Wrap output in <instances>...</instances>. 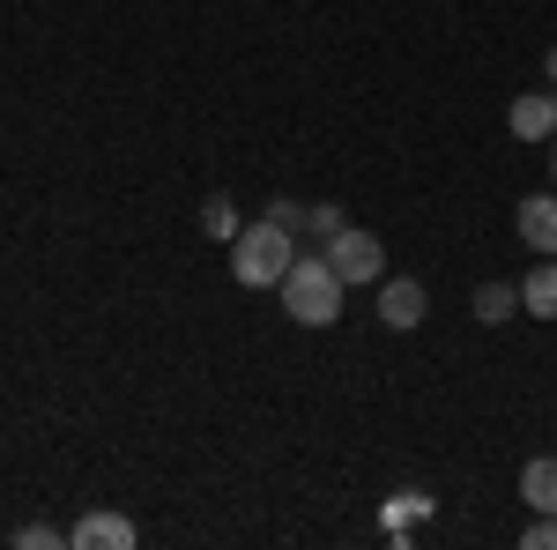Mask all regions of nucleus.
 Masks as SVG:
<instances>
[{
	"label": "nucleus",
	"instance_id": "10",
	"mask_svg": "<svg viewBox=\"0 0 557 550\" xmlns=\"http://www.w3.org/2000/svg\"><path fill=\"white\" fill-rule=\"evenodd\" d=\"M513 305H520L513 283H483V291H475V320H491V328H498V320H513Z\"/></svg>",
	"mask_w": 557,
	"mask_h": 550
},
{
	"label": "nucleus",
	"instance_id": "12",
	"mask_svg": "<svg viewBox=\"0 0 557 550\" xmlns=\"http://www.w3.org/2000/svg\"><path fill=\"white\" fill-rule=\"evenodd\" d=\"M349 216L335 209V201H320V209H305V231H312V239H320V246H327V239H335V231H343Z\"/></svg>",
	"mask_w": 557,
	"mask_h": 550
},
{
	"label": "nucleus",
	"instance_id": "6",
	"mask_svg": "<svg viewBox=\"0 0 557 550\" xmlns=\"http://www.w3.org/2000/svg\"><path fill=\"white\" fill-rule=\"evenodd\" d=\"M513 134L520 142H550L557 134V89H528V97H513Z\"/></svg>",
	"mask_w": 557,
	"mask_h": 550
},
{
	"label": "nucleus",
	"instance_id": "11",
	"mask_svg": "<svg viewBox=\"0 0 557 550\" xmlns=\"http://www.w3.org/2000/svg\"><path fill=\"white\" fill-rule=\"evenodd\" d=\"M201 231H209V239H223V246H231V239H238V231H246V223H238V209H231V201H209V209H201Z\"/></svg>",
	"mask_w": 557,
	"mask_h": 550
},
{
	"label": "nucleus",
	"instance_id": "2",
	"mask_svg": "<svg viewBox=\"0 0 557 550\" xmlns=\"http://www.w3.org/2000/svg\"><path fill=\"white\" fill-rule=\"evenodd\" d=\"M290 260H298V231L275 223V216H260V223H246V231L231 239V276H238L246 291H275V283L290 276Z\"/></svg>",
	"mask_w": 557,
	"mask_h": 550
},
{
	"label": "nucleus",
	"instance_id": "1",
	"mask_svg": "<svg viewBox=\"0 0 557 550\" xmlns=\"http://www.w3.org/2000/svg\"><path fill=\"white\" fill-rule=\"evenodd\" d=\"M343 276H335V260L327 254H298L290 260V276L275 283V297H283V313L298 320V328H335L343 320Z\"/></svg>",
	"mask_w": 557,
	"mask_h": 550
},
{
	"label": "nucleus",
	"instance_id": "13",
	"mask_svg": "<svg viewBox=\"0 0 557 550\" xmlns=\"http://www.w3.org/2000/svg\"><path fill=\"white\" fill-rule=\"evenodd\" d=\"M520 543H528V550H557V513H543V521H535Z\"/></svg>",
	"mask_w": 557,
	"mask_h": 550
},
{
	"label": "nucleus",
	"instance_id": "14",
	"mask_svg": "<svg viewBox=\"0 0 557 550\" xmlns=\"http://www.w3.org/2000/svg\"><path fill=\"white\" fill-rule=\"evenodd\" d=\"M52 543H67V536H60V528H45V521L23 528V550H52Z\"/></svg>",
	"mask_w": 557,
	"mask_h": 550
},
{
	"label": "nucleus",
	"instance_id": "9",
	"mask_svg": "<svg viewBox=\"0 0 557 550\" xmlns=\"http://www.w3.org/2000/svg\"><path fill=\"white\" fill-rule=\"evenodd\" d=\"M520 499H528L535 513H557V462H550V454L520 468Z\"/></svg>",
	"mask_w": 557,
	"mask_h": 550
},
{
	"label": "nucleus",
	"instance_id": "7",
	"mask_svg": "<svg viewBox=\"0 0 557 550\" xmlns=\"http://www.w3.org/2000/svg\"><path fill=\"white\" fill-rule=\"evenodd\" d=\"M520 246L528 254H557V186L535 194V201H520Z\"/></svg>",
	"mask_w": 557,
	"mask_h": 550
},
{
	"label": "nucleus",
	"instance_id": "3",
	"mask_svg": "<svg viewBox=\"0 0 557 550\" xmlns=\"http://www.w3.org/2000/svg\"><path fill=\"white\" fill-rule=\"evenodd\" d=\"M320 254L335 260V276H343V283H380V260H386L380 239H372V231H357V223H343Z\"/></svg>",
	"mask_w": 557,
	"mask_h": 550
},
{
	"label": "nucleus",
	"instance_id": "8",
	"mask_svg": "<svg viewBox=\"0 0 557 550\" xmlns=\"http://www.w3.org/2000/svg\"><path fill=\"white\" fill-rule=\"evenodd\" d=\"M520 305L535 313V320H557V254H543L528 268V283H520Z\"/></svg>",
	"mask_w": 557,
	"mask_h": 550
},
{
	"label": "nucleus",
	"instance_id": "15",
	"mask_svg": "<svg viewBox=\"0 0 557 550\" xmlns=\"http://www.w3.org/2000/svg\"><path fill=\"white\" fill-rule=\"evenodd\" d=\"M268 216H275V223H290V231H305V201H268Z\"/></svg>",
	"mask_w": 557,
	"mask_h": 550
},
{
	"label": "nucleus",
	"instance_id": "5",
	"mask_svg": "<svg viewBox=\"0 0 557 550\" xmlns=\"http://www.w3.org/2000/svg\"><path fill=\"white\" fill-rule=\"evenodd\" d=\"M380 320L394 328V335L424 328V283H417V276H394V283H380Z\"/></svg>",
	"mask_w": 557,
	"mask_h": 550
},
{
	"label": "nucleus",
	"instance_id": "4",
	"mask_svg": "<svg viewBox=\"0 0 557 550\" xmlns=\"http://www.w3.org/2000/svg\"><path fill=\"white\" fill-rule=\"evenodd\" d=\"M67 543H75V550H134L141 536H134L127 513H104V506H97V513H83V521L67 528Z\"/></svg>",
	"mask_w": 557,
	"mask_h": 550
},
{
	"label": "nucleus",
	"instance_id": "16",
	"mask_svg": "<svg viewBox=\"0 0 557 550\" xmlns=\"http://www.w3.org/2000/svg\"><path fill=\"white\" fill-rule=\"evenodd\" d=\"M543 75H550V89H557V45H550V60H543Z\"/></svg>",
	"mask_w": 557,
	"mask_h": 550
}]
</instances>
